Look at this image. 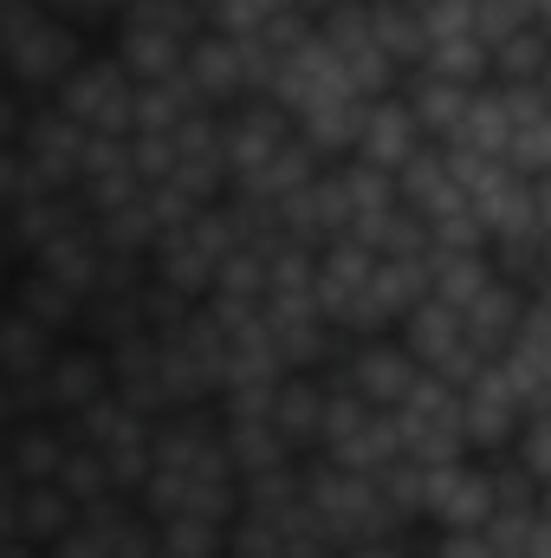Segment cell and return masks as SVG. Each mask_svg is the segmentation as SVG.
Here are the masks:
<instances>
[{
    "mask_svg": "<svg viewBox=\"0 0 551 558\" xmlns=\"http://www.w3.org/2000/svg\"><path fill=\"white\" fill-rule=\"evenodd\" d=\"M52 105L85 131V137H131L137 131V78L124 72L118 52H85L72 78L52 92Z\"/></svg>",
    "mask_w": 551,
    "mask_h": 558,
    "instance_id": "cell-4",
    "label": "cell"
},
{
    "mask_svg": "<svg viewBox=\"0 0 551 558\" xmlns=\"http://www.w3.org/2000/svg\"><path fill=\"white\" fill-rule=\"evenodd\" d=\"M98 397H111V357H105V344H91V338H59V351H52V364L39 371V410L59 422L85 416Z\"/></svg>",
    "mask_w": 551,
    "mask_h": 558,
    "instance_id": "cell-8",
    "label": "cell"
},
{
    "mask_svg": "<svg viewBox=\"0 0 551 558\" xmlns=\"http://www.w3.org/2000/svg\"><path fill=\"white\" fill-rule=\"evenodd\" d=\"M234 247H241V215H234V202L221 195V202L182 215L175 228H162V241L149 247V267H156L162 286H175L182 299L201 305V299L215 292L221 267L234 260Z\"/></svg>",
    "mask_w": 551,
    "mask_h": 558,
    "instance_id": "cell-3",
    "label": "cell"
},
{
    "mask_svg": "<svg viewBox=\"0 0 551 558\" xmlns=\"http://www.w3.org/2000/svg\"><path fill=\"white\" fill-rule=\"evenodd\" d=\"M500 364H506L513 390L526 397V410L551 403V299L532 292V305H526V318L513 325V338H506Z\"/></svg>",
    "mask_w": 551,
    "mask_h": 558,
    "instance_id": "cell-9",
    "label": "cell"
},
{
    "mask_svg": "<svg viewBox=\"0 0 551 558\" xmlns=\"http://www.w3.org/2000/svg\"><path fill=\"white\" fill-rule=\"evenodd\" d=\"M72 435L85 441V448H98V461L111 468V481L124 487V494H137V481L149 474V448H156V416L137 410L131 397H98L85 416H72Z\"/></svg>",
    "mask_w": 551,
    "mask_h": 558,
    "instance_id": "cell-6",
    "label": "cell"
},
{
    "mask_svg": "<svg viewBox=\"0 0 551 558\" xmlns=\"http://www.w3.org/2000/svg\"><path fill=\"white\" fill-rule=\"evenodd\" d=\"M20 189H26V169H20V149L13 143H0V215L20 202Z\"/></svg>",
    "mask_w": 551,
    "mask_h": 558,
    "instance_id": "cell-11",
    "label": "cell"
},
{
    "mask_svg": "<svg viewBox=\"0 0 551 558\" xmlns=\"http://www.w3.org/2000/svg\"><path fill=\"white\" fill-rule=\"evenodd\" d=\"M137 507L149 520H215L228 526L241 507V468L228 461L215 403L156 416L149 474L137 481Z\"/></svg>",
    "mask_w": 551,
    "mask_h": 558,
    "instance_id": "cell-1",
    "label": "cell"
},
{
    "mask_svg": "<svg viewBox=\"0 0 551 558\" xmlns=\"http://www.w3.org/2000/svg\"><path fill=\"white\" fill-rule=\"evenodd\" d=\"M325 377H331V384H344L351 397H364L370 410H383V416H390V410L415 390L421 364L409 357V344H403L396 331H383V338H351Z\"/></svg>",
    "mask_w": 551,
    "mask_h": 558,
    "instance_id": "cell-7",
    "label": "cell"
},
{
    "mask_svg": "<svg viewBox=\"0 0 551 558\" xmlns=\"http://www.w3.org/2000/svg\"><path fill=\"white\" fill-rule=\"evenodd\" d=\"M390 422H396L403 461L434 468V461H448V454H467V403H461V384H448V377H434V371L415 377V390L390 410Z\"/></svg>",
    "mask_w": 551,
    "mask_h": 558,
    "instance_id": "cell-5",
    "label": "cell"
},
{
    "mask_svg": "<svg viewBox=\"0 0 551 558\" xmlns=\"http://www.w3.org/2000/svg\"><path fill=\"white\" fill-rule=\"evenodd\" d=\"M305 500H311V513H318V526H325V539L338 553L409 533V520L396 513V500L383 494V481L370 468H344L331 454H311L305 461Z\"/></svg>",
    "mask_w": 551,
    "mask_h": 558,
    "instance_id": "cell-2",
    "label": "cell"
},
{
    "mask_svg": "<svg viewBox=\"0 0 551 558\" xmlns=\"http://www.w3.org/2000/svg\"><path fill=\"white\" fill-rule=\"evenodd\" d=\"M72 520H78V500L59 481H20V539L46 553L59 533H72Z\"/></svg>",
    "mask_w": 551,
    "mask_h": 558,
    "instance_id": "cell-10",
    "label": "cell"
},
{
    "mask_svg": "<svg viewBox=\"0 0 551 558\" xmlns=\"http://www.w3.org/2000/svg\"><path fill=\"white\" fill-rule=\"evenodd\" d=\"M13 267H20V260H13V254H7V241H0V299H7V279H13Z\"/></svg>",
    "mask_w": 551,
    "mask_h": 558,
    "instance_id": "cell-12",
    "label": "cell"
}]
</instances>
